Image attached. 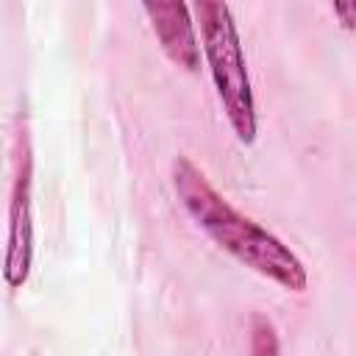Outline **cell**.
I'll use <instances>...</instances> for the list:
<instances>
[{
    "mask_svg": "<svg viewBox=\"0 0 356 356\" xmlns=\"http://www.w3.org/2000/svg\"><path fill=\"white\" fill-rule=\"evenodd\" d=\"M172 184L189 217L236 261L264 278H273L284 289H306V267L300 264V259L267 228L239 214L189 159H175Z\"/></svg>",
    "mask_w": 356,
    "mask_h": 356,
    "instance_id": "cell-1",
    "label": "cell"
},
{
    "mask_svg": "<svg viewBox=\"0 0 356 356\" xmlns=\"http://www.w3.org/2000/svg\"><path fill=\"white\" fill-rule=\"evenodd\" d=\"M195 11L200 22V42L209 61V72L214 78L225 117L236 139L250 145L256 139V100L231 8L225 0H195Z\"/></svg>",
    "mask_w": 356,
    "mask_h": 356,
    "instance_id": "cell-2",
    "label": "cell"
},
{
    "mask_svg": "<svg viewBox=\"0 0 356 356\" xmlns=\"http://www.w3.org/2000/svg\"><path fill=\"white\" fill-rule=\"evenodd\" d=\"M33 259V222H31V156L19 159V172L8 206V248L3 261V278L8 286H22L31 273Z\"/></svg>",
    "mask_w": 356,
    "mask_h": 356,
    "instance_id": "cell-3",
    "label": "cell"
},
{
    "mask_svg": "<svg viewBox=\"0 0 356 356\" xmlns=\"http://www.w3.org/2000/svg\"><path fill=\"white\" fill-rule=\"evenodd\" d=\"M142 6L150 17V25L167 58L195 72L200 67V47H197V33H195L186 3L184 0H142Z\"/></svg>",
    "mask_w": 356,
    "mask_h": 356,
    "instance_id": "cell-4",
    "label": "cell"
},
{
    "mask_svg": "<svg viewBox=\"0 0 356 356\" xmlns=\"http://www.w3.org/2000/svg\"><path fill=\"white\" fill-rule=\"evenodd\" d=\"M250 350L259 353V356H264V353H278L275 331H273V325H270L261 314H256V317L250 320Z\"/></svg>",
    "mask_w": 356,
    "mask_h": 356,
    "instance_id": "cell-5",
    "label": "cell"
},
{
    "mask_svg": "<svg viewBox=\"0 0 356 356\" xmlns=\"http://www.w3.org/2000/svg\"><path fill=\"white\" fill-rule=\"evenodd\" d=\"M331 3H334V14H337V19L342 22V28H345V31H350V28H353V22H356L353 0H331Z\"/></svg>",
    "mask_w": 356,
    "mask_h": 356,
    "instance_id": "cell-6",
    "label": "cell"
}]
</instances>
